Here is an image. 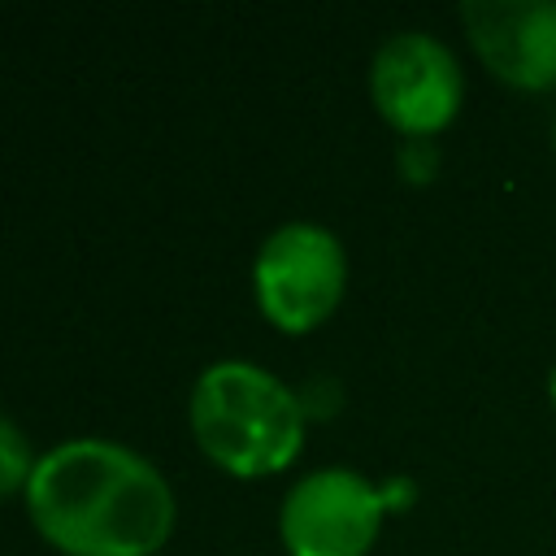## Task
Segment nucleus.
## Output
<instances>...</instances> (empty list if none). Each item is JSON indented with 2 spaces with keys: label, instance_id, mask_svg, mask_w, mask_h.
I'll return each instance as SVG.
<instances>
[{
  "label": "nucleus",
  "instance_id": "1",
  "mask_svg": "<svg viewBox=\"0 0 556 556\" xmlns=\"http://www.w3.org/2000/svg\"><path fill=\"white\" fill-rule=\"evenodd\" d=\"M22 500L39 539L65 556H156L178 521L165 473L113 439L48 447Z\"/></svg>",
  "mask_w": 556,
  "mask_h": 556
},
{
  "label": "nucleus",
  "instance_id": "2",
  "mask_svg": "<svg viewBox=\"0 0 556 556\" xmlns=\"http://www.w3.org/2000/svg\"><path fill=\"white\" fill-rule=\"evenodd\" d=\"M191 434L235 478L282 473L304 447V404L278 374L252 361H213L191 387Z\"/></svg>",
  "mask_w": 556,
  "mask_h": 556
},
{
  "label": "nucleus",
  "instance_id": "3",
  "mask_svg": "<svg viewBox=\"0 0 556 556\" xmlns=\"http://www.w3.org/2000/svg\"><path fill=\"white\" fill-rule=\"evenodd\" d=\"M348 291V252L317 222H287L265 235L252 261V295L261 317L282 334L317 330Z\"/></svg>",
  "mask_w": 556,
  "mask_h": 556
},
{
  "label": "nucleus",
  "instance_id": "4",
  "mask_svg": "<svg viewBox=\"0 0 556 556\" xmlns=\"http://www.w3.org/2000/svg\"><path fill=\"white\" fill-rule=\"evenodd\" d=\"M369 100L378 117L404 139H434L460 113V61L443 39L426 30H400L369 61Z\"/></svg>",
  "mask_w": 556,
  "mask_h": 556
},
{
  "label": "nucleus",
  "instance_id": "5",
  "mask_svg": "<svg viewBox=\"0 0 556 556\" xmlns=\"http://www.w3.org/2000/svg\"><path fill=\"white\" fill-rule=\"evenodd\" d=\"M387 491L356 469L330 465L304 473L278 508L287 556H369L382 534Z\"/></svg>",
  "mask_w": 556,
  "mask_h": 556
},
{
  "label": "nucleus",
  "instance_id": "6",
  "mask_svg": "<svg viewBox=\"0 0 556 556\" xmlns=\"http://www.w3.org/2000/svg\"><path fill=\"white\" fill-rule=\"evenodd\" d=\"M460 26L478 61L504 87H556V0H465Z\"/></svg>",
  "mask_w": 556,
  "mask_h": 556
},
{
  "label": "nucleus",
  "instance_id": "7",
  "mask_svg": "<svg viewBox=\"0 0 556 556\" xmlns=\"http://www.w3.org/2000/svg\"><path fill=\"white\" fill-rule=\"evenodd\" d=\"M35 465H39V456L30 452V439L9 417H0V500L26 491Z\"/></svg>",
  "mask_w": 556,
  "mask_h": 556
},
{
  "label": "nucleus",
  "instance_id": "8",
  "mask_svg": "<svg viewBox=\"0 0 556 556\" xmlns=\"http://www.w3.org/2000/svg\"><path fill=\"white\" fill-rule=\"evenodd\" d=\"M439 169V148L434 139H404L400 143V174L408 182H430Z\"/></svg>",
  "mask_w": 556,
  "mask_h": 556
},
{
  "label": "nucleus",
  "instance_id": "9",
  "mask_svg": "<svg viewBox=\"0 0 556 556\" xmlns=\"http://www.w3.org/2000/svg\"><path fill=\"white\" fill-rule=\"evenodd\" d=\"M547 400H552V408H556V365H552V374H547Z\"/></svg>",
  "mask_w": 556,
  "mask_h": 556
},
{
  "label": "nucleus",
  "instance_id": "10",
  "mask_svg": "<svg viewBox=\"0 0 556 556\" xmlns=\"http://www.w3.org/2000/svg\"><path fill=\"white\" fill-rule=\"evenodd\" d=\"M552 148H556V117H552Z\"/></svg>",
  "mask_w": 556,
  "mask_h": 556
}]
</instances>
